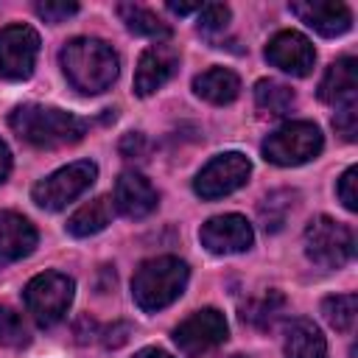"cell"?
I'll return each mask as SVG.
<instances>
[{
    "mask_svg": "<svg viewBox=\"0 0 358 358\" xmlns=\"http://www.w3.org/2000/svg\"><path fill=\"white\" fill-rule=\"evenodd\" d=\"M291 207H294V193L291 190H274V193H268L263 199V204H260L263 229L266 232H277L285 224V215H288Z\"/></svg>",
    "mask_w": 358,
    "mask_h": 358,
    "instance_id": "d4e9b609",
    "label": "cell"
},
{
    "mask_svg": "<svg viewBox=\"0 0 358 358\" xmlns=\"http://www.w3.org/2000/svg\"><path fill=\"white\" fill-rule=\"evenodd\" d=\"M126 338H129V327H126V324H115V327L106 330L103 344H106V347H120Z\"/></svg>",
    "mask_w": 358,
    "mask_h": 358,
    "instance_id": "1f68e13d",
    "label": "cell"
},
{
    "mask_svg": "<svg viewBox=\"0 0 358 358\" xmlns=\"http://www.w3.org/2000/svg\"><path fill=\"white\" fill-rule=\"evenodd\" d=\"M39 53V34L31 25L0 28V76L8 81H22L34 73Z\"/></svg>",
    "mask_w": 358,
    "mask_h": 358,
    "instance_id": "30bf717a",
    "label": "cell"
},
{
    "mask_svg": "<svg viewBox=\"0 0 358 358\" xmlns=\"http://www.w3.org/2000/svg\"><path fill=\"white\" fill-rule=\"evenodd\" d=\"M229 358H249V355H229Z\"/></svg>",
    "mask_w": 358,
    "mask_h": 358,
    "instance_id": "d590c367",
    "label": "cell"
},
{
    "mask_svg": "<svg viewBox=\"0 0 358 358\" xmlns=\"http://www.w3.org/2000/svg\"><path fill=\"white\" fill-rule=\"evenodd\" d=\"M199 238H201V246L213 255H238V252H246L252 246L255 232L243 215L227 213V215L210 218L199 229Z\"/></svg>",
    "mask_w": 358,
    "mask_h": 358,
    "instance_id": "8fae6325",
    "label": "cell"
},
{
    "mask_svg": "<svg viewBox=\"0 0 358 358\" xmlns=\"http://www.w3.org/2000/svg\"><path fill=\"white\" fill-rule=\"evenodd\" d=\"M227 22H229V8L224 3H204L199 8V28L204 34L221 31V28H227Z\"/></svg>",
    "mask_w": 358,
    "mask_h": 358,
    "instance_id": "4316f807",
    "label": "cell"
},
{
    "mask_svg": "<svg viewBox=\"0 0 358 358\" xmlns=\"http://www.w3.org/2000/svg\"><path fill=\"white\" fill-rule=\"evenodd\" d=\"M291 11L322 36H341L352 25V11L336 0H296Z\"/></svg>",
    "mask_w": 358,
    "mask_h": 358,
    "instance_id": "4fadbf2b",
    "label": "cell"
},
{
    "mask_svg": "<svg viewBox=\"0 0 358 358\" xmlns=\"http://www.w3.org/2000/svg\"><path fill=\"white\" fill-rule=\"evenodd\" d=\"M266 59L268 64L280 67L282 73L291 76H308L313 70L316 62V50L310 45L308 36H302L299 31H280L271 36V42L266 45Z\"/></svg>",
    "mask_w": 358,
    "mask_h": 358,
    "instance_id": "7c38bea8",
    "label": "cell"
},
{
    "mask_svg": "<svg viewBox=\"0 0 358 358\" xmlns=\"http://www.w3.org/2000/svg\"><path fill=\"white\" fill-rule=\"evenodd\" d=\"M305 252L322 268H341L355 252L352 229L330 215H319L305 229Z\"/></svg>",
    "mask_w": 358,
    "mask_h": 358,
    "instance_id": "8992f818",
    "label": "cell"
},
{
    "mask_svg": "<svg viewBox=\"0 0 358 358\" xmlns=\"http://www.w3.org/2000/svg\"><path fill=\"white\" fill-rule=\"evenodd\" d=\"M112 201L126 218H145L148 213L157 210L159 196L143 173L126 171V173H120L117 185H115V199Z\"/></svg>",
    "mask_w": 358,
    "mask_h": 358,
    "instance_id": "9a60e30c",
    "label": "cell"
},
{
    "mask_svg": "<svg viewBox=\"0 0 358 358\" xmlns=\"http://www.w3.org/2000/svg\"><path fill=\"white\" fill-rule=\"evenodd\" d=\"M59 59H62V70L67 81L84 95H98L109 90L120 70V59L112 50V45H106L103 39H92V36L70 39L62 48Z\"/></svg>",
    "mask_w": 358,
    "mask_h": 358,
    "instance_id": "6da1fadb",
    "label": "cell"
},
{
    "mask_svg": "<svg viewBox=\"0 0 358 358\" xmlns=\"http://www.w3.org/2000/svg\"><path fill=\"white\" fill-rule=\"evenodd\" d=\"M143 148H145V137H143V134H126V137H123V143H120L123 157L143 154Z\"/></svg>",
    "mask_w": 358,
    "mask_h": 358,
    "instance_id": "4dcf8cb0",
    "label": "cell"
},
{
    "mask_svg": "<svg viewBox=\"0 0 358 358\" xmlns=\"http://www.w3.org/2000/svg\"><path fill=\"white\" fill-rule=\"evenodd\" d=\"M28 327L22 316L11 308H0V347H25Z\"/></svg>",
    "mask_w": 358,
    "mask_h": 358,
    "instance_id": "484cf974",
    "label": "cell"
},
{
    "mask_svg": "<svg viewBox=\"0 0 358 358\" xmlns=\"http://www.w3.org/2000/svg\"><path fill=\"white\" fill-rule=\"evenodd\" d=\"M333 129H336V134H341V140L355 143V137H358V112H355V103L341 106V109L336 112Z\"/></svg>",
    "mask_w": 358,
    "mask_h": 358,
    "instance_id": "83f0119b",
    "label": "cell"
},
{
    "mask_svg": "<svg viewBox=\"0 0 358 358\" xmlns=\"http://www.w3.org/2000/svg\"><path fill=\"white\" fill-rule=\"evenodd\" d=\"M168 8L171 11H176V14H190V11H199L201 8V3H168Z\"/></svg>",
    "mask_w": 358,
    "mask_h": 358,
    "instance_id": "836d02e7",
    "label": "cell"
},
{
    "mask_svg": "<svg viewBox=\"0 0 358 358\" xmlns=\"http://www.w3.org/2000/svg\"><path fill=\"white\" fill-rule=\"evenodd\" d=\"M179 64V53L171 45H151L140 53L137 70H134V92L140 98L157 92L176 70Z\"/></svg>",
    "mask_w": 358,
    "mask_h": 358,
    "instance_id": "5bb4252c",
    "label": "cell"
},
{
    "mask_svg": "<svg viewBox=\"0 0 358 358\" xmlns=\"http://www.w3.org/2000/svg\"><path fill=\"white\" fill-rule=\"evenodd\" d=\"M190 277V268L185 260L173 257V255H162V257H151L145 263H140V268L131 277V296L134 302L154 313L168 308L173 299H179V294L185 291Z\"/></svg>",
    "mask_w": 358,
    "mask_h": 358,
    "instance_id": "3957f363",
    "label": "cell"
},
{
    "mask_svg": "<svg viewBox=\"0 0 358 358\" xmlns=\"http://www.w3.org/2000/svg\"><path fill=\"white\" fill-rule=\"evenodd\" d=\"M193 90L199 98L210 101V103H232L241 92V78L227 70V67H210L201 76L193 78Z\"/></svg>",
    "mask_w": 358,
    "mask_h": 358,
    "instance_id": "d6986e66",
    "label": "cell"
},
{
    "mask_svg": "<svg viewBox=\"0 0 358 358\" xmlns=\"http://www.w3.org/2000/svg\"><path fill=\"white\" fill-rule=\"evenodd\" d=\"M338 199L347 210H358V168H347L338 179Z\"/></svg>",
    "mask_w": 358,
    "mask_h": 358,
    "instance_id": "f546056e",
    "label": "cell"
},
{
    "mask_svg": "<svg viewBox=\"0 0 358 358\" xmlns=\"http://www.w3.org/2000/svg\"><path fill=\"white\" fill-rule=\"evenodd\" d=\"M115 215V204L109 196H98L92 201H87L84 207H78L70 221H67V232L76 235V238H90L101 229H106V224L112 221Z\"/></svg>",
    "mask_w": 358,
    "mask_h": 358,
    "instance_id": "ffe728a7",
    "label": "cell"
},
{
    "mask_svg": "<svg viewBox=\"0 0 358 358\" xmlns=\"http://www.w3.org/2000/svg\"><path fill=\"white\" fill-rule=\"evenodd\" d=\"M173 341L187 358H201L227 341V319L215 308H201L173 330Z\"/></svg>",
    "mask_w": 358,
    "mask_h": 358,
    "instance_id": "9c48e42d",
    "label": "cell"
},
{
    "mask_svg": "<svg viewBox=\"0 0 358 358\" xmlns=\"http://www.w3.org/2000/svg\"><path fill=\"white\" fill-rule=\"evenodd\" d=\"M249 173H252L249 159L243 154H238V151H227V154L213 157L196 173L193 190L201 199H221V196H229L232 190L243 187L246 179H249Z\"/></svg>",
    "mask_w": 358,
    "mask_h": 358,
    "instance_id": "ba28073f",
    "label": "cell"
},
{
    "mask_svg": "<svg viewBox=\"0 0 358 358\" xmlns=\"http://www.w3.org/2000/svg\"><path fill=\"white\" fill-rule=\"evenodd\" d=\"M358 92V62L344 56L327 67V73L319 81V98L336 109L355 103Z\"/></svg>",
    "mask_w": 358,
    "mask_h": 358,
    "instance_id": "2e32d148",
    "label": "cell"
},
{
    "mask_svg": "<svg viewBox=\"0 0 358 358\" xmlns=\"http://www.w3.org/2000/svg\"><path fill=\"white\" fill-rule=\"evenodd\" d=\"M36 246L34 224L11 210H0V260H20L28 257Z\"/></svg>",
    "mask_w": 358,
    "mask_h": 358,
    "instance_id": "e0dca14e",
    "label": "cell"
},
{
    "mask_svg": "<svg viewBox=\"0 0 358 358\" xmlns=\"http://www.w3.org/2000/svg\"><path fill=\"white\" fill-rule=\"evenodd\" d=\"M294 101L296 98H294L291 87H285L280 81L263 78V81L255 84V103H257V109H263L268 115H285V112H291Z\"/></svg>",
    "mask_w": 358,
    "mask_h": 358,
    "instance_id": "603a6c76",
    "label": "cell"
},
{
    "mask_svg": "<svg viewBox=\"0 0 358 358\" xmlns=\"http://www.w3.org/2000/svg\"><path fill=\"white\" fill-rule=\"evenodd\" d=\"M73 291H76V282L62 271L36 274L25 285V308L36 324L50 327L64 319V313L73 302Z\"/></svg>",
    "mask_w": 358,
    "mask_h": 358,
    "instance_id": "5b68a950",
    "label": "cell"
},
{
    "mask_svg": "<svg viewBox=\"0 0 358 358\" xmlns=\"http://www.w3.org/2000/svg\"><path fill=\"white\" fill-rule=\"evenodd\" d=\"M322 145H324V140H322V131L316 123L291 120L266 137L263 157L274 165L291 168V165H302V162L313 159L322 151Z\"/></svg>",
    "mask_w": 358,
    "mask_h": 358,
    "instance_id": "277c9868",
    "label": "cell"
},
{
    "mask_svg": "<svg viewBox=\"0 0 358 358\" xmlns=\"http://www.w3.org/2000/svg\"><path fill=\"white\" fill-rule=\"evenodd\" d=\"M322 313L324 319L330 322V327L341 330V333H350L355 327V313H358V299L355 294H336V296H327L322 302Z\"/></svg>",
    "mask_w": 358,
    "mask_h": 358,
    "instance_id": "cb8c5ba5",
    "label": "cell"
},
{
    "mask_svg": "<svg viewBox=\"0 0 358 358\" xmlns=\"http://www.w3.org/2000/svg\"><path fill=\"white\" fill-rule=\"evenodd\" d=\"M134 358H171V355L162 352V350H157V347H148V350H140Z\"/></svg>",
    "mask_w": 358,
    "mask_h": 358,
    "instance_id": "e575fe53",
    "label": "cell"
},
{
    "mask_svg": "<svg viewBox=\"0 0 358 358\" xmlns=\"http://www.w3.org/2000/svg\"><path fill=\"white\" fill-rule=\"evenodd\" d=\"M117 14H120V20L126 22V28L131 34H140V36H148V39H168L171 36V25L162 17H157V11H151L145 6L123 3V6H117Z\"/></svg>",
    "mask_w": 358,
    "mask_h": 358,
    "instance_id": "44dd1931",
    "label": "cell"
},
{
    "mask_svg": "<svg viewBox=\"0 0 358 358\" xmlns=\"http://www.w3.org/2000/svg\"><path fill=\"white\" fill-rule=\"evenodd\" d=\"M8 171H11V154H8V145L0 140V182H6Z\"/></svg>",
    "mask_w": 358,
    "mask_h": 358,
    "instance_id": "d6a6232c",
    "label": "cell"
},
{
    "mask_svg": "<svg viewBox=\"0 0 358 358\" xmlns=\"http://www.w3.org/2000/svg\"><path fill=\"white\" fill-rule=\"evenodd\" d=\"M8 126L14 134L34 148H64L84 137L87 120L56 109V106H39V103H22L8 115Z\"/></svg>",
    "mask_w": 358,
    "mask_h": 358,
    "instance_id": "7a4b0ae2",
    "label": "cell"
},
{
    "mask_svg": "<svg viewBox=\"0 0 358 358\" xmlns=\"http://www.w3.org/2000/svg\"><path fill=\"white\" fill-rule=\"evenodd\" d=\"M282 308H285V299L280 291H263L260 296H252L243 310H241V319L249 322L252 327H260V330H268L277 324V319L282 316Z\"/></svg>",
    "mask_w": 358,
    "mask_h": 358,
    "instance_id": "7402d4cb",
    "label": "cell"
},
{
    "mask_svg": "<svg viewBox=\"0 0 358 358\" xmlns=\"http://www.w3.org/2000/svg\"><path fill=\"white\" fill-rule=\"evenodd\" d=\"M76 11H78V3H67V0H45V3H36V14L45 22H62V20L73 17Z\"/></svg>",
    "mask_w": 358,
    "mask_h": 358,
    "instance_id": "f1b7e54d",
    "label": "cell"
},
{
    "mask_svg": "<svg viewBox=\"0 0 358 358\" xmlns=\"http://www.w3.org/2000/svg\"><path fill=\"white\" fill-rule=\"evenodd\" d=\"M98 176V168L95 162L90 159H78V162H70L59 171H53L50 176L39 179L34 185V201L42 207V210H62L67 207L73 199H78Z\"/></svg>",
    "mask_w": 358,
    "mask_h": 358,
    "instance_id": "52a82bcc",
    "label": "cell"
},
{
    "mask_svg": "<svg viewBox=\"0 0 358 358\" xmlns=\"http://www.w3.org/2000/svg\"><path fill=\"white\" fill-rule=\"evenodd\" d=\"M285 358H327V341L310 319H294L288 324Z\"/></svg>",
    "mask_w": 358,
    "mask_h": 358,
    "instance_id": "ac0fdd59",
    "label": "cell"
}]
</instances>
